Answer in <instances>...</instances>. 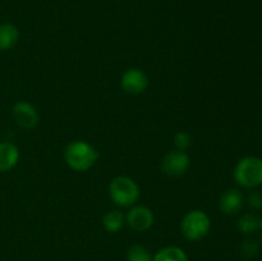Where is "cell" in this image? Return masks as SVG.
<instances>
[{
    "label": "cell",
    "mask_w": 262,
    "mask_h": 261,
    "mask_svg": "<svg viewBox=\"0 0 262 261\" xmlns=\"http://www.w3.org/2000/svg\"><path fill=\"white\" fill-rule=\"evenodd\" d=\"M66 163L76 171H86L96 164L99 153L95 147L84 141H73L64 151Z\"/></svg>",
    "instance_id": "obj_1"
},
{
    "label": "cell",
    "mask_w": 262,
    "mask_h": 261,
    "mask_svg": "<svg viewBox=\"0 0 262 261\" xmlns=\"http://www.w3.org/2000/svg\"><path fill=\"white\" fill-rule=\"evenodd\" d=\"M234 181L245 188H256L262 184V159L246 156L241 159L233 171Z\"/></svg>",
    "instance_id": "obj_2"
},
{
    "label": "cell",
    "mask_w": 262,
    "mask_h": 261,
    "mask_svg": "<svg viewBox=\"0 0 262 261\" xmlns=\"http://www.w3.org/2000/svg\"><path fill=\"white\" fill-rule=\"evenodd\" d=\"M109 196L117 206H133L140 199V188L129 177H115L109 184Z\"/></svg>",
    "instance_id": "obj_3"
},
{
    "label": "cell",
    "mask_w": 262,
    "mask_h": 261,
    "mask_svg": "<svg viewBox=\"0 0 262 261\" xmlns=\"http://www.w3.org/2000/svg\"><path fill=\"white\" fill-rule=\"evenodd\" d=\"M211 229V220L202 210H192L183 216L181 232L188 241H200L206 237Z\"/></svg>",
    "instance_id": "obj_4"
},
{
    "label": "cell",
    "mask_w": 262,
    "mask_h": 261,
    "mask_svg": "<svg viewBox=\"0 0 262 261\" xmlns=\"http://www.w3.org/2000/svg\"><path fill=\"white\" fill-rule=\"evenodd\" d=\"M191 166L189 156L184 151L174 150L166 154L161 161V169L169 177H181L187 173Z\"/></svg>",
    "instance_id": "obj_5"
},
{
    "label": "cell",
    "mask_w": 262,
    "mask_h": 261,
    "mask_svg": "<svg viewBox=\"0 0 262 261\" xmlns=\"http://www.w3.org/2000/svg\"><path fill=\"white\" fill-rule=\"evenodd\" d=\"M148 76L140 68H130L123 73L120 78V87L124 90L127 94L140 95L147 90Z\"/></svg>",
    "instance_id": "obj_6"
},
{
    "label": "cell",
    "mask_w": 262,
    "mask_h": 261,
    "mask_svg": "<svg viewBox=\"0 0 262 261\" xmlns=\"http://www.w3.org/2000/svg\"><path fill=\"white\" fill-rule=\"evenodd\" d=\"M12 117L14 122L23 129H33L40 122L36 107L27 101L15 102L12 109Z\"/></svg>",
    "instance_id": "obj_7"
},
{
    "label": "cell",
    "mask_w": 262,
    "mask_h": 261,
    "mask_svg": "<svg viewBox=\"0 0 262 261\" xmlns=\"http://www.w3.org/2000/svg\"><path fill=\"white\" fill-rule=\"evenodd\" d=\"M125 223L137 232L148 230L154 224V214L143 205H133L125 215Z\"/></svg>",
    "instance_id": "obj_8"
},
{
    "label": "cell",
    "mask_w": 262,
    "mask_h": 261,
    "mask_svg": "<svg viewBox=\"0 0 262 261\" xmlns=\"http://www.w3.org/2000/svg\"><path fill=\"white\" fill-rule=\"evenodd\" d=\"M243 206V194L235 188H230L222 194L219 207L225 215H235Z\"/></svg>",
    "instance_id": "obj_9"
},
{
    "label": "cell",
    "mask_w": 262,
    "mask_h": 261,
    "mask_svg": "<svg viewBox=\"0 0 262 261\" xmlns=\"http://www.w3.org/2000/svg\"><path fill=\"white\" fill-rule=\"evenodd\" d=\"M19 160V150L12 142H0V173L9 171Z\"/></svg>",
    "instance_id": "obj_10"
},
{
    "label": "cell",
    "mask_w": 262,
    "mask_h": 261,
    "mask_svg": "<svg viewBox=\"0 0 262 261\" xmlns=\"http://www.w3.org/2000/svg\"><path fill=\"white\" fill-rule=\"evenodd\" d=\"M19 40V31L12 23L0 25V51L12 49Z\"/></svg>",
    "instance_id": "obj_11"
},
{
    "label": "cell",
    "mask_w": 262,
    "mask_h": 261,
    "mask_svg": "<svg viewBox=\"0 0 262 261\" xmlns=\"http://www.w3.org/2000/svg\"><path fill=\"white\" fill-rule=\"evenodd\" d=\"M152 261H188V256L177 246H168L152 256Z\"/></svg>",
    "instance_id": "obj_12"
},
{
    "label": "cell",
    "mask_w": 262,
    "mask_h": 261,
    "mask_svg": "<svg viewBox=\"0 0 262 261\" xmlns=\"http://www.w3.org/2000/svg\"><path fill=\"white\" fill-rule=\"evenodd\" d=\"M125 223V215L119 210L107 211L102 216V225L104 229L109 233H118L123 228Z\"/></svg>",
    "instance_id": "obj_13"
},
{
    "label": "cell",
    "mask_w": 262,
    "mask_h": 261,
    "mask_svg": "<svg viewBox=\"0 0 262 261\" xmlns=\"http://www.w3.org/2000/svg\"><path fill=\"white\" fill-rule=\"evenodd\" d=\"M258 223L260 219L255 214H245L238 220L237 228L243 234H253L256 230H258Z\"/></svg>",
    "instance_id": "obj_14"
},
{
    "label": "cell",
    "mask_w": 262,
    "mask_h": 261,
    "mask_svg": "<svg viewBox=\"0 0 262 261\" xmlns=\"http://www.w3.org/2000/svg\"><path fill=\"white\" fill-rule=\"evenodd\" d=\"M127 261H152V255L143 246L133 245L127 251Z\"/></svg>",
    "instance_id": "obj_15"
},
{
    "label": "cell",
    "mask_w": 262,
    "mask_h": 261,
    "mask_svg": "<svg viewBox=\"0 0 262 261\" xmlns=\"http://www.w3.org/2000/svg\"><path fill=\"white\" fill-rule=\"evenodd\" d=\"M260 251V243L253 238H247L241 245V252L245 257H255Z\"/></svg>",
    "instance_id": "obj_16"
},
{
    "label": "cell",
    "mask_w": 262,
    "mask_h": 261,
    "mask_svg": "<svg viewBox=\"0 0 262 261\" xmlns=\"http://www.w3.org/2000/svg\"><path fill=\"white\" fill-rule=\"evenodd\" d=\"M174 145H176L177 150H181V151L187 150V148L191 146V136H189L187 132L181 130V132H178L176 136H174Z\"/></svg>",
    "instance_id": "obj_17"
},
{
    "label": "cell",
    "mask_w": 262,
    "mask_h": 261,
    "mask_svg": "<svg viewBox=\"0 0 262 261\" xmlns=\"http://www.w3.org/2000/svg\"><path fill=\"white\" fill-rule=\"evenodd\" d=\"M248 205L255 210L262 209V194L260 192H252L248 196Z\"/></svg>",
    "instance_id": "obj_18"
},
{
    "label": "cell",
    "mask_w": 262,
    "mask_h": 261,
    "mask_svg": "<svg viewBox=\"0 0 262 261\" xmlns=\"http://www.w3.org/2000/svg\"><path fill=\"white\" fill-rule=\"evenodd\" d=\"M261 243H262V230H261Z\"/></svg>",
    "instance_id": "obj_19"
}]
</instances>
